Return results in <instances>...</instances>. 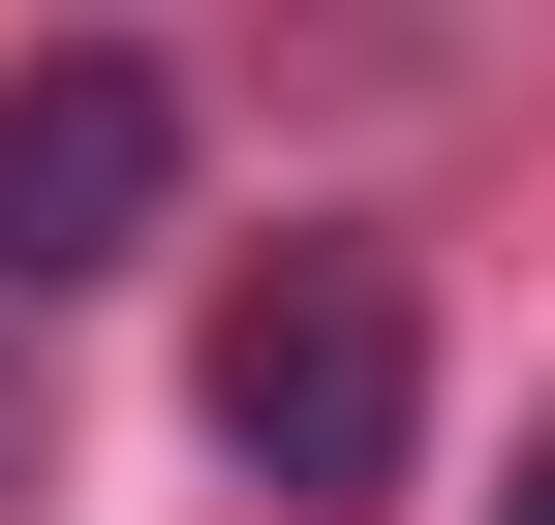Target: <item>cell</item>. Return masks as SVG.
Here are the masks:
<instances>
[{"label": "cell", "instance_id": "3", "mask_svg": "<svg viewBox=\"0 0 555 525\" xmlns=\"http://www.w3.org/2000/svg\"><path fill=\"white\" fill-rule=\"evenodd\" d=\"M494 525H555V433H525V495H494Z\"/></svg>", "mask_w": 555, "mask_h": 525}, {"label": "cell", "instance_id": "2", "mask_svg": "<svg viewBox=\"0 0 555 525\" xmlns=\"http://www.w3.org/2000/svg\"><path fill=\"white\" fill-rule=\"evenodd\" d=\"M155 185H185V93H155L124 31L0 62V279H93V247H155Z\"/></svg>", "mask_w": 555, "mask_h": 525}, {"label": "cell", "instance_id": "1", "mask_svg": "<svg viewBox=\"0 0 555 525\" xmlns=\"http://www.w3.org/2000/svg\"><path fill=\"white\" fill-rule=\"evenodd\" d=\"M217 464L278 525H339V495L433 464V309H401V247H278V279L217 309Z\"/></svg>", "mask_w": 555, "mask_h": 525}]
</instances>
